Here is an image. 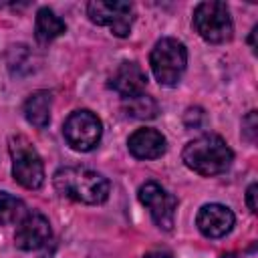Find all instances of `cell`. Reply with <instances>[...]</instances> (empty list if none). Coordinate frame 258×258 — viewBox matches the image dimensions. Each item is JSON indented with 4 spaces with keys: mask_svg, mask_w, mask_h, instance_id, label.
<instances>
[{
    "mask_svg": "<svg viewBox=\"0 0 258 258\" xmlns=\"http://www.w3.org/2000/svg\"><path fill=\"white\" fill-rule=\"evenodd\" d=\"M52 183L56 191L69 200L81 204H103L109 198V179L89 167H60Z\"/></svg>",
    "mask_w": 258,
    "mask_h": 258,
    "instance_id": "1",
    "label": "cell"
},
{
    "mask_svg": "<svg viewBox=\"0 0 258 258\" xmlns=\"http://www.w3.org/2000/svg\"><path fill=\"white\" fill-rule=\"evenodd\" d=\"M183 163L200 175H220L232 165L234 153L220 135H202L183 147Z\"/></svg>",
    "mask_w": 258,
    "mask_h": 258,
    "instance_id": "2",
    "label": "cell"
},
{
    "mask_svg": "<svg viewBox=\"0 0 258 258\" xmlns=\"http://www.w3.org/2000/svg\"><path fill=\"white\" fill-rule=\"evenodd\" d=\"M149 64H151V71H153L155 79L159 81V85H165V87L177 85L185 71V64H187L185 44L171 36L157 40L151 50Z\"/></svg>",
    "mask_w": 258,
    "mask_h": 258,
    "instance_id": "3",
    "label": "cell"
},
{
    "mask_svg": "<svg viewBox=\"0 0 258 258\" xmlns=\"http://www.w3.org/2000/svg\"><path fill=\"white\" fill-rule=\"evenodd\" d=\"M12 157V175L26 189H38L44 181V165L34 145L24 135H14L8 141Z\"/></svg>",
    "mask_w": 258,
    "mask_h": 258,
    "instance_id": "4",
    "label": "cell"
},
{
    "mask_svg": "<svg viewBox=\"0 0 258 258\" xmlns=\"http://www.w3.org/2000/svg\"><path fill=\"white\" fill-rule=\"evenodd\" d=\"M194 28L208 42L220 44L230 40L234 32V24L228 6L216 0L198 4L194 10Z\"/></svg>",
    "mask_w": 258,
    "mask_h": 258,
    "instance_id": "5",
    "label": "cell"
},
{
    "mask_svg": "<svg viewBox=\"0 0 258 258\" xmlns=\"http://www.w3.org/2000/svg\"><path fill=\"white\" fill-rule=\"evenodd\" d=\"M62 135L73 149L91 151L101 141L103 125L95 113H91L87 109H79L67 117L64 125H62Z\"/></svg>",
    "mask_w": 258,
    "mask_h": 258,
    "instance_id": "6",
    "label": "cell"
},
{
    "mask_svg": "<svg viewBox=\"0 0 258 258\" xmlns=\"http://www.w3.org/2000/svg\"><path fill=\"white\" fill-rule=\"evenodd\" d=\"M139 202L149 210L153 222L161 230H171L175 222L177 198L161 187L157 181H145L139 187Z\"/></svg>",
    "mask_w": 258,
    "mask_h": 258,
    "instance_id": "7",
    "label": "cell"
},
{
    "mask_svg": "<svg viewBox=\"0 0 258 258\" xmlns=\"http://www.w3.org/2000/svg\"><path fill=\"white\" fill-rule=\"evenodd\" d=\"M89 18L99 24L107 26L115 36H127L133 24V6L129 2H103L95 0L87 6Z\"/></svg>",
    "mask_w": 258,
    "mask_h": 258,
    "instance_id": "8",
    "label": "cell"
},
{
    "mask_svg": "<svg viewBox=\"0 0 258 258\" xmlns=\"http://www.w3.org/2000/svg\"><path fill=\"white\" fill-rule=\"evenodd\" d=\"M52 236L50 222L40 212H28L16 228L14 242L20 250H38L42 248Z\"/></svg>",
    "mask_w": 258,
    "mask_h": 258,
    "instance_id": "9",
    "label": "cell"
},
{
    "mask_svg": "<svg viewBox=\"0 0 258 258\" xmlns=\"http://www.w3.org/2000/svg\"><path fill=\"white\" fill-rule=\"evenodd\" d=\"M196 224L206 238H222L234 226V214L222 204H206L200 208Z\"/></svg>",
    "mask_w": 258,
    "mask_h": 258,
    "instance_id": "10",
    "label": "cell"
},
{
    "mask_svg": "<svg viewBox=\"0 0 258 258\" xmlns=\"http://www.w3.org/2000/svg\"><path fill=\"white\" fill-rule=\"evenodd\" d=\"M145 85H147V75L137 62H121L109 79V87L117 91L123 99L143 93Z\"/></svg>",
    "mask_w": 258,
    "mask_h": 258,
    "instance_id": "11",
    "label": "cell"
},
{
    "mask_svg": "<svg viewBox=\"0 0 258 258\" xmlns=\"http://www.w3.org/2000/svg\"><path fill=\"white\" fill-rule=\"evenodd\" d=\"M127 145L131 155L137 159H157L165 153V137L151 127L133 131Z\"/></svg>",
    "mask_w": 258,
    "mask_h": 258,
    "instance_id": "12",
    "label": "cell"
},
{
    "mask_svg": "<svg viewBox=\"0 0 258 258\" xmlns=\"http://www.w3.org/2000/svg\"><path fill=\"white\" fill-rule=\"evenodd\" d=\"M50 105H52V95L48 91H34L24 103L26 121L38 129H44L50 121Z\"/></svg>",
    "mask_w": 258,
    "mask_h": 258,
    "instance_id": "13",
    "label": "cell"
},
{
    "mask_svg": "<svg viewBox=\"0 0 258 258\" xmlns=\"http://www.w3.org/2000/svg\"><path fill=\"white\" fill-rule=\"evenodd\" d=\"M67 30L64 22L50 10V8H40L36 12V22H34V34L38 42H50L56 36H60Z\"/></svg>",
    "mask_w": 258,
    "mask_h": 258,
    "instance_id": "14",
    "label": "cell"
},
{
    "mask_svg": "<svg viewBox=\"0 0 258 258\" xmlns=\"http://www.w3.org/2000/svg\"><path fill=\"white\" fill-rule=\"evenodd\" d=\"M123 111L133 117V119H153L157 117V103L153 97L145 95V93H139V95H133V97H125L123 99Z\"/></svg>",
    "mask_w": 258,
    "mask_h": 258,
    "instance_id": "15",
    "label": "cell"
},
{
    "mask_svg": "<svg viewBox=\"0 0 258 258\" xmlns=\"http://www.w3.org/2000/svg\"><path fill=\"white\" fill-rule=\"evenodd\" d=\"M26 206L22 200L8 191H0V224H16L26 216Z\"/></svg>",
    "mask_w": 258,
    "mask_h": 258,
    "instance_id": "16",
    "label": "cell"
},
{
    "mask_svg": "<svg viewBox=\"0 0 258 258\" xmlns=\"http://www.w3.org/2000/svg\"><path fill=\"white\" fill-rule=\"evenodd\" d=\"M242 133H244V137L250 141V143H254L256 141V111H250L246 117H244V121H242Z\"/></svg>",
    "mask_w": 258,
    "mask_h": 258,
    "instance_id": "17",
    "label": "cell"
},
{
    "mask_svg": "<svg viewBox=\"0 0 258 258\" xmlns=\"http://www.w3.org/2000/svg\"><path fill=\"white\" fill-rule=\"evenodd\" d=\"M256 189H258V185H256V183H250V187H248V191H246V204H248V210H250L252 214L258 212V206H256Z\"/></svg>",
    "mask_w": 258,
    "mask_h": 258,
    "instance_id": "18",
    "label": "cell"
},
{
    "mask_svg": "<svg viewBox=\"0 0 258 258\" xmlns=\"http://www.w3.org/2000/svg\"><path fill=\"white\" fill-rule=\"evenodd\" d=\"M145 258H173L169 252H161V250H155V252H149Z\"/></svg>",
    "mask_w": 258,
    "mask_h": 258,
    "instance_id": "19",
    "label": "cell"
}]
</instances>
